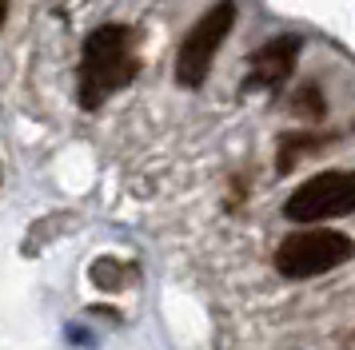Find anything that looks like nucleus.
Listing matches in <instances>:
<instances>
[{"label": "nucleus", "instance_id": "nucleus-1", "mask_svg": "<svg viewBox=\"0 0 355 350\" xmlns=\"http://www.w3.org/2000/svg\"><path fill=\"white\" fill-rule=\"evenodd\" d=\"M140 68V56L132 48V28L124 24H104L84 40L80 56V104L100 108L112 92H120Z\"/></svg>", "mask_w": 355, "mask_h": 350}, {"label": "nucleus", "instance_id": "nucleus-2", "mask_svg": "<svg viewBox=\"0 0 355 350\" xmlns=\"http://www.w3.org/2000/svg\"><path fill=\"white\" fill-rule=\"evenodd\" d=\"M355 255V243L343 231L331 227H311V231H295L275 247V270L284 279H311L323 270L343 267Z\"/></svg>", "mask_w": 355, "mask_h": 350}, {"label": "nucleus", "instance_id": "nucleus-3", "mask_svg": "<svg viewBox=\"0 0 355 350\" xmlns=\"http://www.w3.org/2000/svg\"><path fill=\"white\" fill-rule=\"evenodd\" d=\"M232 24H236V4H232V0H220L211 12H204L192 24V32L184 36L180 56H176V80L184 84V88H196V84L208 80L211 60H216L220 44L227 40Z\"/></svg>", "mask_w": 355, "mask_h": 350}, {"label": "nucleus", "instance_id": "nucleus-4", "mask_svg": "<svg viewBox=\"0 0 355 350\" xmlns=\"http://www.w3.org/2000/svg\"><path fill=\"white\" fill-rule=\"evenodd\" d=\"M355 211V172H320L288 195L284 215L291 223H323Z\"/></svg>", "mask_w": 355, "mask_h": 350}, {"label": "nucleus", "instance_id": "nucleus-5", "mask_svg": "<svg viewBox=\"0 0 355 350\" xmlns=\"http://www.w3.org/2000/svg\"><path fill=\"white\" fill-rule=\"evenodd\" d=\"M295 56H300V40L295 36H279L272 44L256 48L248 84H279V80H288L291 68H295Z\"/></svg>", "mask_w": 355, "mask_h": 350}, {"label": "nucleus", "instance_id": "nucleus-6", "mask_svg": "<svg viewBox=\"0 0 355 350\" xmlns=\"http://www.w3.org/2000/svg\"><path fill=\"white\" fill-rule=\"evenodd\" d=\"M295 143H300V147H315V136H288V140H284V147H295ZM300 156V151H288V156H279V172H288L291 167V159Z\"/></svg>", "mask_w": 355, "mask_h": 350}, {"label": "nucleus", "instance_id": "nucleus-7", "mask_svg": "<svg viewBox=\"0 0 355 350\" xmlns=\"http://www.w3.org/2000/svg\"><path fill=\"white\" fill-rule=\"evenodd\" d=\"M4 12H8V0H0V24H4Z\"/></svg>", "mask_w": 355, "mask_h": 350}]
</instances>
